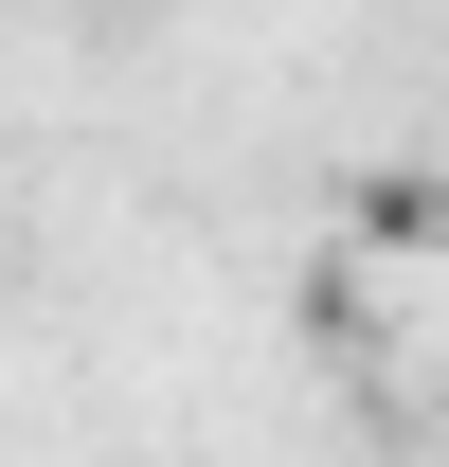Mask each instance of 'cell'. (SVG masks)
Returning a JSON list of instances; mask_svg holds the SVG:
<instances>
[]
</instances>
